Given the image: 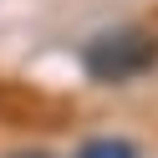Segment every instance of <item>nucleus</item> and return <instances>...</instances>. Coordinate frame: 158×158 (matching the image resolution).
<instances>
[{"mask_svg":"<svg viewBox=\"0 0 158 158\" xmlns=\"http://www.w3.org/2000/svg\"><path fill=\"white\" fill-rule=\"evenodd\" d=\"M153 61H158V36L148 26H117V31H102V36H92L82 46L87 77L92 82H107V87L143 77Z\"/></svg>","mask_w":158,"mask_h":158,"instance_id":"f257e3e1","label":"nucleus"},{"mask_svg":"<svg viewBox=\"0 0 158 158\" xmlns=\"http://www.w3.org/2000/svg\"><path fill=\"white\" fill-rule=\"evenodd\" d=\"M72 158H143V153H138V143H127V138H112V133H107V138H87Z\"/></svg>","mask_w":158,"mask_h":158,"instance_id":"f03ea898","label":"nucleus"},{"mask_svg":"<svg viewBox=\"0 0 158 158\" xmlns=\"http://www.w3.org/2000/svg\"><path fill=\"white\" fill-rule=\"evenodd\" d=\"M5 158H51V153H36V148H26V153H5Z\"/></svg>","mask_w":158,"mask_h":158,"instance_id":"7ed1b4c3","label":"nucleus"}]
</instances>
